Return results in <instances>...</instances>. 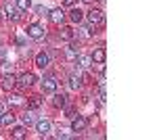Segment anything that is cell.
Segmentation results:
<instances>
[{"label": "cell", "instance_id": "obj_1", "mask_svg": "<svg viewBox=\"0 0 157 140\" xmlns=\"http://www.w3.org/2000/svg\"><path fill=\"white\" fill-rule=\"evenodd\" d=\"M86 126H88V119L86 117H82V115H73V119H71V130L73 132H84L86 130Z\"/></svg>", "mask_w": 157, "mask_h": 140}, {"label": "cell", "instance_id": "obj_2", "mask_svg": "<svg viewBox=\"0 0 157 140\" xmlns=\"http://www.w3.org/2000/svg\"><path fill=\"white\" fill-rule=\"evenodd\" d=\"M50 128H52V123H50L48 119H38V121H36V130H38L40 136H48Z\"/></svg>", "mask_w": 157, "mask_h": 140}, {"label": "cell", "instance_id": "obj_3", "mask_svg": "<svg viewBox=\"0 0 157 140\" xmlns=\"http://www.w3.org/2000/svg\"><path fill=\"white\" fill-rule=\"evenodd\" d=\"M27 36L29 38H34V40H38V38H42L44 36V27L42 25H38V23H32V25H27Z\"/></svg>", "mask_w": 157, "mask_h": 140}, {"label": "cell", "instance_id": "obj_4", "mask_svg": "<svg viewBox=\"0 0 157 140\" xmlns=\"http://www.w3.org/2000/svg\"><path fill=\"white\" fill-rule=\"evenodd\" d=\"M34 82H36V75H34V73H21V75L17 78V84H19L21 88H27V86H32Z\"/></svg>", "mask_w": 157, "mask_h": 140}, {"label": "cell", "instance_id": "obj_5", "mask_svg": "<svg viewBox=\"0 0 157 140\" xmlns=\"http://www.w3.org/2000/svg\"><path fill=\"white\" fill-rule=\"evenodd\" d=\"M88 21L92 25L103 23V21H105V15H103V11H98V9H92V11L88 13Z\"/></svg>", "mask_w": 157, "mask_h": 140}, {"label": "cell", "instance_id": "obj_6", "mask_svg": "<svg viewBox=\"0 0 157 140\" xmlns=\"http://www.w3.org/2000/svg\"><path fill=\"white\" fill-rule=\"evenodd\" d=\"M4 13H6V17L13 19V21H19V19H21V11H19V9H15V6H11V4H6V6H4Z\"/></svg>", "mask_w": 157, "mask_h": 140}, {"label": "cell", "instance_id": "obj_7", "mask_svg": "<svg viewBox=\"0 0 157 140\" xmlns=\"http://www.w3.org/2000/svg\"><path fill=\"white\" fill-rule=\"evenodd\" d=\"M36 65L40 67V69H46L50 65V57L46 55V52H40V55H36Z\"/></svg>", "mask_w": 157, "mask_h": 140}, {"label": "cell", "instance_id": "obj_8", "mask_svg": "<svg viewBox=\"0 0 157 140\" xmlns=\"http://www.w3.org/2000/svg\"><path fill=\"white\" fill-rule=\"evenodd\" d=\"M15 86H17V78H15L13 73H6L4 80H2V88H4V90H11Z\"/></svg>", "mask_w": 157, "mask_h": 140}, {"label": "cell", "instance_id": "obj_9", "mask_svg": "<svg viewBox=\"0 0 157 140\" xmlns=\"http://www.w3.org/2000/svg\"><path fill=\"white\" fill-rule=\"evenodd\" d=\"M50 21L52 23H63V19H65V11L63 9H55V11H50Z\"/></svg>", "mask_w": 157, "mask_h": 140}, {"label": "cell", "instance_id": "obj_10", "mask_svg": "<svg viewBox=\"0 0 157 140\" xmlns=\"http://www.w3.org/2000/svg\"><path fill=\"white\" fill-rule=\"evenodd\" d=\"M42 90H44V92H55V90H57V80H55V78H46V80L42 82Z\"/></svg>", "mask_w": 157, "mask_h": 140}, {"label": "cell", "instance_id": "obj_11", "mask_svg": "<svg viewBox=\"0 0 157 140\" xmlns=\"http://www.w3.org/2000/svg\"><path fill=\"white\" fill-rule=\"evenodd\" d=\"M13 121H15V115H11V113H2L0 115V126H4V128L13 126Z\"/></svg>", "mask_w": 157, "mask_h": 140}, {"label": "cell", "instance_id": "obj_12", "mask_svg": "<svg viewBox=\"0 0 157 140\" xmlns=\"http://www.w3.org/2000/svg\"><path fill=\"white\" fill-rule=\"evenodd\" d=\"M90 59H92L94 63H101V65H103V63H105V50H103V48H97Z\"/></svg>", "mask_w": 157, "mask_h": 140}, {"label": "cell", "instance_id": "obj_13", "mask_svg": "<svg viewBox=\"0 0 157 140\" xmlns=\"http://www.w3.org/2000/svg\"><path fill=\"white\" fill-rule=\"evenodd\" d=\"M21 121H23L25 126H32V123H36V115H34V111H27L21 115Z\"/></svg>", "mask_w": 157, "mask_h": 140}, {"label": "cell", "instance_id": "obj_14", "mask_svg": "<svg viewBox=\"0 0 157 140\" xmlns=\"http://www.w3.org/2000/svg\"><path fill=\"white\" fill-rule=\"evenodd\" d=\"M69 88H71V90L82 88V78H80V75H71V78H69Z\"/></svg>", "mask_w": 157, "mask_h": 140}, {"label": "cell", "instance_id": "obj_15", "mask_svg": "<svg viewBox=\"0 0 157 140\" xmlns=\"http://www.w3.org/2000/svg\"><path fill=\"white\" fill-rule=\"evenodd\" d=\"M69 17H71V21H73V23H80V21L84 19V15H82V11H80V9H71Z\"/></svg>", "mask_w": 157, "mask_h": 140}, {"label": "cell", "instance_id": "obj_16", "mask_svg": "<svg viewBox=\"0 0 157 140\" xmlns=\"http://www.w3.org/2000/svg\"><path fill=\"white\" fill-rule=\"evenodd\" d=\"M52 103H55V107H65V103H67V96H65V94H55Z\"/></svg>", "mask_w": 157, "mask_h": 140}, {"label": "cell", "instance_id": "obj_17", "mask_svg": "<svg viewBox=\"0 0 157 140\" xmlns=\"http://www.w3.org/2000/svg\"><path fill=\"white\" fill-rule=\"evenodd\" d=\"M25 134H27V132H25V128H15L11 132V136L15 140H21V138H25Z\"/></svg>", "mask_w": 157, "mask_h": 140}, {"label": "cell", "instance_id": "obj_18", "mask_svg": "<svg viewBox=\"0 0 157 140\" xmlns=\"http://www.w3.org/2000/svg\"><path fill=\"white\" fill-rule=\"evenodd\" d=\"M61 38H63V40H71L73 38V29L71 27H63V29H61Z\"/></svg>", "mask_w": 157, "mask_h": 140}, {"label": "cell", "instance_id": "obj_19", "mask_svg": "<svg viewBox=\"0 0 157 140\" xmlns=\"http://www.w3.org/2000/svg\"><path fill=\"white\" fill-rule=\"evenodd\" d=\"M32 6V0H17V9L19 11H27Z\"/></svg>", "mask_w": 157, "mask_h": 140}, {"label": "cell", "instance_id": "obj_20", "mask_svg": "<svg viewBox=\"0 0 157 140\" xmlns=\"http://www.w3.org/2000/svg\"><path fill=\"white\" fill-rule=\"evenodd\" d=\"M78 59H80V67H84V69H88L90 63H92V59H90V57H78Z\"/></svg>", "mask_w": 157, "mask_h": 140}, {"label": "cell", "instance_id": "obj_21", "mask_svg": "<svg viewBox=\"0 0 157 140\" xmlns=\"http://www.w3.org/2000/svg\"><path fill=\"white\" fill-rule=\"evenodd\" d=\"M9 103H13V105H21V103H23V96H19V94H13L11 98H9Z\"/></svg>", "mask_w": 157, "mask_h": 140}, {"label": "cell", "instance_id": "obj_22", "mask_svg": "<svg viewBox=\"0 0 157 140\" xmlns=\"http://www.w3.org/2000/svg\"><path fill=\"white\" fill-rule=\"evenodd\" d=\"M40 105H42V100H40L38 96H34V98H29V109H38Z\"/></svg>", "mask_w": 157, "mask_h": 140}, {"label": "cell", "instance_id": "obj_23", "mask_svg": "<svg viewBox=\"0 0 157 140\" xmlns=\"http://www.w3.org/2000/svg\"><path fill=\"white\" fill-rule=\"evenodd\" d=\"M0 71H2L4 75H6V73H11V65H9V63H2V67H0Z\"/></svg>", "mask_w": 157, "mask_h": 140}, {"label": "cell", "instance_id": "obj_24", "mask_svg": "<svg viewBox=\"0 0 157 140\" xmlns=\"http://www.w3.org/2000/svg\"><path fill=\"white\" fill-rule=\"evenodd\" d=\"M67 59H78V52L73 48H67Z\"/></svg>", "mask_w": 157, "mask_h": 140}, {"label": "cell", "instance_id": "obj_25", "mask_svg": "<svg viewBox=\"0 0 157 140\" xmlns=\"http://www.w3.org/2000/svg\"><path fill=\"white\" fill-rule=\"evenodd\" d=\"M36 13H38V15H46V13H48V11H46L44 6H36Z\"/></svg>", "mask_w": 157, "mask_h": 140}, {"label": "cell", "instance_id": "obj_26", "mask_svg": "<svg viewBox=\"0 0 157 140\" xmlns=\"http://www.w3.org/2000/svg\"><path fill=\"white\" fill-rule=\"evenodd\" d=\"M57 138H69V134H67V132H63V130H61V132H57Z\"/></svg>", "mask_w": 157, "mask_h": 140}, {"label": "cell", "instance_id": "obj_27", "mask_svg": "<svg viewBox=\"0 0 157 140\" xmlns=\"http://www.w3.org/2000/svg\"><path fill=\"white\" fill-rule=\"evenodd\" d=\"M2 113H6V105H4V103L0 100V115H2Z\"/></svg>", "mask_w": 157, "mask_h": 140}, {"label": "cell", "instance_id": "obj_28", "mask_svg": "<svg viewBox=\"0 0 157 140\" xmlns=\"http://www.w3.org/2000/svg\"><path fill=\"white\" fill-rule=\"evenodd\" d=\"M6 57V50H4V48H0V59H4Z\"/></svg>", "mask_w": 157, "mask_h": 140}, {"label": "cell", "instance_id": "obj_29", "mask_svg": "<svg viewBox=\"0 0 157 140\" xmlns=\"http://www.w3.org/2000/svg\"><path fill=\"white\" fill-rule=\"evenodd\" d=\"M63 2H65V4H73L75 0H63Z\"/></svg>", "mask_w": 157, "mask_h": 140}, {"label": "cell", "instance_id": "obj_30", "mask_svg": "<svg viewBox=\"0 0 157 140\" xmlns=\"http://www.w3.org/2000/svg\"><path fill=\"white\" fill-rule=\"evenodd\" d=\"M82 2H92V0H82Z\"/></svg>", "mask_w": 157, "mask_h": 140}]
</instances>
